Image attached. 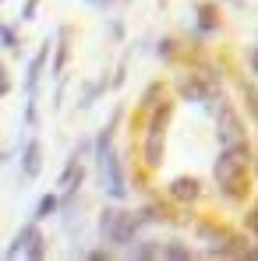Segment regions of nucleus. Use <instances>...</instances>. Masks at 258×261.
Here are the masks:
<instances>
[{
	"mask_svg": "<svg viewBox=\"0 0 258 261\" xmlns=\"http://www.w3.org/2000/svg\"><path fill=\"white\" fill-rule=\"evenodd\" d=\"M255 180H258V148H255Z\"/></svg>",
	"mask_w": 258,
	"mask_h": 261,
	"instance_id": "nucleus-33",
	"label": "nucleus"
},
{
	"mask_svg": "<svg viewBox=\"0 0 258 261\" xmlns=\"http://www.w3.org/2000/svg\"><path fill=\"white\" fill-rule=\"evenodd\" d=\"M4 159H7V152H4V148H0V166H4Z\"/></svg>",
	"mask_w": 258,
	"mask_h": 261,
	"instance_id": "nucleus-34",
	"label": "nucleus"
},
{
	"mask_svg": "<svg viewBox=\"0 0 258 261\" xmlns=\"http://www.w3.org/2000/svg\"><path fill=\"white\" fill-rule=\"evenodd\" d=\"M39 229V222L36 219H29V222H21L18 226V233L11 237V247L4 251V258H25V247H29V240H32V233Z\"/></svg>",
	"mask_w": 258,
	"mask_h": 261,
	"instance_id": "nucleus-15",
	"label": "nucleus"
},
{
	"mask_svg": "<svg viewBox=\"0 0 258 261\" xmlns=\"http://www.w3.org/2000/svg\"><path fill=\"white\" fill-rule=\"evenodd\" d=\"M241 229H248V233L258 240V201L248 208V212H244V219H241Z\"/></svg>",
	"mask_w": 258,
	"mask_h": 261,
	"instance_id": "nucleus-25",
	"label": "nucleus"
},
{
	"mask_svg": "<svg viewBox=\"0 0 258 261\" xmlns=\"http://www.w3.org/2000/svg\"><path fill=\"white\" fill-rule=\"evenodd\" d=\"M244 60H248V71H251V78L258 82V43L248 46V53H244Z\"/></svg>",
	"mask_w": 258,
	"mask_h": 261,
	"instance_id": "nucleus-29",
	"label": "nucleus"
},
{
	"mask_svg": "<svg viewBox=\"0 0 258 261\" xmlns=\"http://www.w3.org/2000/svg\"><path fill=\"white\" fill-rule=\"evenodd\" d=\"M251 261H258V240L251 244Z\"/></svg>",
	"mask_w": 258,
	"mask_h": 261,
	"instance_id": "nucleus-32",
	"label": "nucleus"
},
{
	"mask_svg": "<svg viewBox=\"0 0 258 261\" xmlns=\"http://www.w3.org/2000/svg\"><path fill=\"white\" fill-rule=\"evenodd\" d=\"M0 46H4L7 53H21V39H18V29H14V25H7V21H0Z\"/></svg>",
	"mask_w": 258,
	"mask_h": 261,
	"instance_id": "nucleus-22",
	"label": "nucleus"
},
{
	"mask_svg": "<svg viewBox=\"0 0 258 261\" xmlns=\"http://www.w3.org/2000/svg\"><path fill=\"white\" fill-rule=\"evenodd\" d=\"M50 53H53V36H46L43 43H39V49L32 53L29 67H25V82H21V88H25V95H36V92H39V82H43V71L50 67Z\"/></svg>",
	"mask_w": 258,
	"mask_h": 261,
	"instance_id": "nucleus-10",
	"label": "nucleus"
},
{
	"mask_svg": "<svg viewBox=\"0 0 258 261\" xmlns=\"http://www.w3.org/2000/svg\"><path fill=\"white\" fill-rule=\"evenodd\" d=\"M96 180H99V191L110 201H128V194H131L128 166H124V159H121L117 148H110L103 159H96Z\"/></svg>",
	"mask_w": 258,
	"mask_h": 261,
	"instance_id": "nucleus-4",
	"label": "nucleus"
},
{
	"mask_svg": "<svg viewBox=\"0 0 258 261\" xmlns=\"http://www.w3.org/2000/svg\"><path fill=\"white\" fill-rule=\"evenodd\" d=\"M159 4H167V0H159Z\"/></svg>",
	"mask_w": 258,
	"mask_h": 261,
	"instance_id": "nucleus-35",
	"label": "nucleus"
},
{
	"mask_svg": "<svg viewBox=\"0 0 258 261\" xmlns=\"http://www.w3.org/2000/svg\"><path fill=\"white\" fill-rule=\"evenodd\" d=\"M46 254H50V240H46L43 229H36L32 240H29V247H25V258H29V261H43Z\"/></svg>",
	"mask_w": 258,
	"mask_h": 261,
	"instance_id": "nucleus-21",
	"label": "nucleus"
},
{
	"mask_svg": "<svg viewBox=\"0 0 258 261\" xmlns=\"http://www.w3.org/2000/svg\"><path fill=\"white\" fill-rule=\"evenodd\" d=\"M96 229H99L103 244L128 251L138 240V233L145 229V216H142V208H121V201H113V205H103V212L96 219Z\"/></svg>",
	"mask_w": 258,
	"mask_h": 261,
	"instance_id": "nucleus-3",
	"label": "nucleus"
},
{
	"mask_svg": "<svg viewBox=\"0 0 258 261\" xmlns=\"http://www.w3.org/2000/svg\"><path fill=\"white\" fill-rule=\"evenodd\" d=\"M25 127L29 130L39 127V92L36 95H25Z\"/></svg>",
	"mask_w": 258,
	"mask_h": 261,
	"instance_id": "nucleus-23",
	"label": "nucleus"
},
{
	"mask_svg": "<svg viewBox=\"0 0 258 261\" xmlns=\"http://www.w3.org/2000/svg\"><path fill=\"white\" fill-rule=\"evenodd\" d=\"M251 180H255V148L248 141L219 145L213 159V184L219 198L230 205H244L251 198Z\"/></svg>",
	"mask_w": 258,
	"mask_h": 261,
	"instance_id": "nucleus-1",
	"label": "nucleus"
},
{
	"mask_svg": "<svg viewBox=\"0 0 258 261\" xmlns=\"http://www.w3.org/2000/svg\"><path fill=\"white\" fill-rule=\"evenodd\" d=\"M92 7H99V11H106V0H88Z\"/></svg>",
	"mask_w": 258,
	"mask_h": 261,
	"instance_id": "nucleus-31",
	"label": "nucleus"
},
{
	"mask_svg": "<svg viewBox=\"0 0 258 261\" xmlns=\"http://www.w3.org/2000/svg\"><path fill=\"white\" fill-rule=\"evenodd\" d=\"M124 254H128V258H134V261H156V258H163V240H152V237H138V240L131 244Z\"/></svg>",
	"mask_w": 258,
	"mask_h": 261,
	"instance_id": "nucleus-14",
	"label": "nucleus"
},
{
	"mask_svg": "<svg viewBox=\"0 0 258 261\" xmlns=\"http://www.w3.org/2000/svg\"><path fill=\"white\" fill-rule=\"evenodd\" d=\"M216 117V141L219 145H237V141H248V124H244V113L223 95L213 110Z\"/></svg>",
	"mask_w": 258,
	"mask_h": 261,
	"instance_id": "nucleus-5",
	"label": "nucleus"
},
{
	"mask_svg": "<svg viewBox=\"0 0 258 261\" xmlns=\"http://www.w3.org/2000/svg\"><path fill=\"white\" fill-rule=\"evenodd\" d=\"M142 216H145V226H177V222H180L177 212H173L167 201H159V198L145 201V205H142Z\"/></svg>",
	"mask_w": 258,
	"mask_h": 261,
	"instance_id": "nucleus-13",
	"label": "nucleus"
},
{
	"mask_svg": "<svg viewBox=\"0 0 258 261\" xmlns=\"http://www.w3.org/2000/svg\"><path fill=\"white\" fill-rule=\"evenodd\" d=\"M121 120H124V106H117V110H113V117L99 127V134H96V148H92V163H96V159H103V155L113 148V138H117Z\"/></svg>",
	"mask_w": 258,
	"mask_h": 261,
	"instance_id": "nucleus-12",
	"label": "nucleus"
},
{
	"mask_svg": "<svg viewBox=\"0 0 258 261\" xmlns=\"http://www.w3.org/2000/svg\"><path fill=\"white\" fill-rule=\"evenodd\" d=\"M191 258H198V251L195 247H187L184 240H163V261H191Z\"/></svg>",
	"mask_w": 258,
	"mask_h": 261,
	"instance_id": "nucleus-20",
	"label": "nucleus"
},
{
	"mask_svg": "<svg viewBox=\"0 0 258 261\" xmlns=\"http://www.w3.org/2000/svg\"><path fill=\"white\" fill-rule=\"evenodd\" d=\"M202 194H205L202 180H198V176H191V173H180V176H173L170 184H167V198H170L173 205H180V208L198 205V201H202Z\"/></svg>",
	"mask_w": 258,
	"mask_h": 261,
	"instance_id": "nucleus-7",
	"label": "nucleus"
},
{
	"mask_svg": "<svg viewBox=\"0 0 258 261\" xmlns=\"http://www.w3.org/2000/svg\"><path fill=\"white\" fill-rule=\"evenodd\" d=\"M60 212V191H46L43 198L36 201V208H32V219L36 222H46V219H53Z\"/></svg>",
	"mask_w": 258,
	"mask_h": 261,
	"instance_id": "nucleus-18",
	"label": "nucleus"
},
{
	"mask_svg": "<svg viewBox=\"0 0 258 261\" xmlns=\"http://www.w3.org/2000/svg\"><path fill=\"white\" fill-rule=\"evenodd\" d=\"M110 92V78L103 74V78H96V82H85L82 92H78V110H92L96 106V99H103Z\"/></svg>",
	"mask_w": 258,
	"mask_h": 261,
	"instance_id": "nucleus-17",
	"label": "nucleus"
},
{
	"mask_svg": "<svg viewBox=\"0 0 258 261\" xmlns=\"http://www.w3.org/2000/svg\"><path fill=\"white\" fill-rule=\"evenodd\" d=\"M106 32H110V39H113V43H124V36H128L124 18H110V21H106Z\"/></svg>",
	"mask_w": 258,
	"mask_h": 261,
	"instance_id": "nucleus-26",
	"label": "nucleus"
},
{
	"mask_svg": "<svg viewBox=\"0 0 258 261\" xmlns=\"http://www.w3.org/2000/svg\"><path fill=\"white\" fill-rule=\"evenodd\" d=\"M124 82H128V57H124V60L117 64V71H113V78H110V88L117 92V88L124 85Z\"/></svg>",
	"mask_w": 258,
	"mask_h": 261,
	"instance_id": "nucleus-27",
	"label": "nucleus"
},
{
	"mask_svg": "<svg viewBox=\"0 0 258 261\" xmlns=\"http://www.w3.org/2000/svg\"><path fill=\"white\" fill-rule=\"evenodd\" d=\"M36 11H39V0H25V4H21L18 21H36Z\"/></svg>",
	"mask_w": 258,
	"mask_h": 261,
	"instance_id": "nucleus-28",
	"label": "nucleus"
},
{
	"mask_svg": "<svg viewBox=\"0 0 258 261\" xmlns=\"http://www.w3.org/2000/svg\"><path fill=\"white\" fill-rule=\"evenodd\" d=\"M167 95H170V85H167L163 78H156V82H149V85H145V92L138 95L134 117H131V130H134V134H138V127H142V120H145V117H149V113L167 99Z\"/></svg>",
	"mask_w": 258,
	"mask_h": 261,
	"instance_id": "nucleus-8",
	"label": "nucleus"
},
{
	"mask_svg": "<svg viewBox=\"0 0 258 261\" xmlns=\"http://www.w3.org/2000/svg\"><path fill=\"white\" fill-rule=\"evenodd\" d=\"M0 4H4V0H0Z\"/></svg>",
	"mask_w": 258,
	"mask_h": 261,
	"instance_id": "nucleus-36",
	"label": "nucleus"
},
{
	"mask_svg": "<svg viewBox=\"0 0 258 261\" xmlns=\"http://www.w3.org/2000/svg\"><path fill=\"white\" fill-rule=\"evenodd\" d=\"M67 60H71V25L57 29V43H53V60H50V78H64L67 74Z\"/></svg>",
	"mask_w": 258,
	"mask_h": 261,
	"instance_id": "nucleus-11",
	"label": "nucleus"
},
{
	"mask_svg": "<svg viewBox=\"0 0 258 261\" xmlns=\"http://www.w3.org/2000/svg\"><path fill=\"white\" fill-rule=\"evenodd\" d=\"M18 170H21L25 180H39V173H43V141L36 134L21 138V145H18Z\"/></svg>",
	"mask_w": 258,
	"mask_h": 261,
	"instance_id": "nucleus-9",
	"label": "nucleus"
},
{
	"mask_svg": "<svg viewBox=\"0 0 258 261\" xmlns=\"http://www.w3.org/2000/svg\"><path fill=\"white\" fill-rule=\"evenodd\" d=\"M75 258H88V261H110V258H117V247H88V251H78Z\"/></svg>",
	"mask_w": 258,
	"mask_h": 261,
	"instance_id": "nucleus-24",
	"label": "nucleus"
},
{
	"mask_svg": "<svg viewBox=\"0 0 258 261\" xmlns=\"http://www.w3.org/2000/svg\"><path fill=\"white\" fill-rule=\"evenodd\" d=\"M163 64H180L184 60V53H187V46L180 43V39H173V36H163V39H156V49H152Z\"/></svg>",
	"mask_w": 258,
	"mask_h": 261,
	"instance_id": "nucleus-16",
	"label": "nucleus"
},
{
	"mask_svg": "<svg viewBox=\"0 0 258 261\" xmlns=\"http://www.w3.org/2000/svg\"><path fill=\"white\" fill-rule=\"evenodd\" d=\"M173 113H177V102L170 95L142 120V127L134 134V148H138V159H142V170L145 173H156L167 159V134H170Z\"/></svg>",
	"mask_w": 258,
	"mask_h": 261,
	"instance_id": "nucleus-2",
	"label": "nucleus"
},
{
	"mask_svg": "<svg viewBox=\"0 0 258 261\" xmlns=\"http://www.w3.org/2000/svg\"><path fill=\"white\" fill-rule=\"evenodd\" d=\"M237 85H241V99H244V113L251 117V124H255V130H258V85L248 82V78H241Z\"/></svg>",
	"mask_w": 258,
	"mask_h": 261,
	"instance_id": "nucleus-19",
	"label": "nucleus"
},
{
	"mask_svg": "<svg viewBox=\"0 0 258 261\" xmlns=\"http://www.w3.org/2000/svg\"><path fill=\"white\" fill-rule=\"evenodd\" d=\"M4 95H11V71L0 64V99H4Z\"/></svg>",
	"mask_w": 258,
	"mask_h": 261,
	"instance_id": "nucleus-30",
	"label": "nucleus"
},
{
	"mask_svg": "<svg viewBox=\"0 0 258 261\" xmlns=\"http://www.w3.org/2000/svg\"><path fill=\"white\" fill-rule=\"evenodd\" d=\"M219 29H223L219 0H195V25H191V39H195V46H202L205 39H213Z\"/></svg>",
	"mask_w": 258,
	"mask_h": 261,
	"instance_id": "nucleus-6",
	"label": "nucleus"
}]
</instances>
